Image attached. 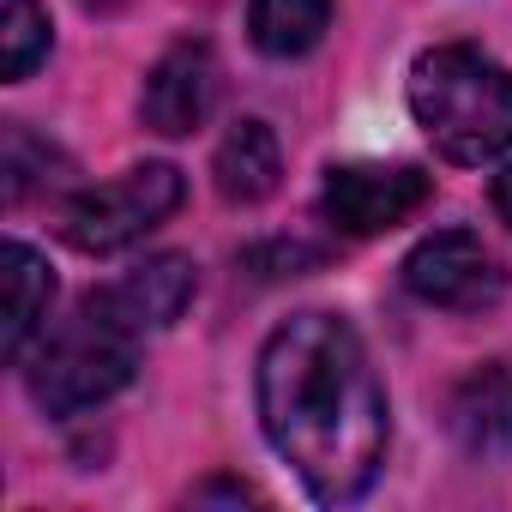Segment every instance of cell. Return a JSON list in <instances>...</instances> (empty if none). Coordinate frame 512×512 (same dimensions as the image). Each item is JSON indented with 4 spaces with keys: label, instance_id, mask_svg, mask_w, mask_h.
Masks as SVG:
<instances>
[{
    "label": "cell",
    "instance_id": "14",
    "mask_svg": "<svg viewBox=\"0 0 512 512\" xmlns=\"http://www.w3.org/2000/svg\"><path fill=\"white\" fill-rule=\"evenodd\" d=\"M193 500H253V488H241V482H211V488H199Z\"/></svg>",
    "mask_w": 512,
    "mask_h": 512
},
{
    "label": "cell",
    "instance_id": "15",
    "mask_svg": "<svg viewBox=\"0 0 512 512\" xmlns=\"http://www.w3.org/2000/svg\"><path fill=\"white\" fill-rule=\"evenodd\" d=\"M494 211H500V217L512 223V163H506V169L494 175Z\"/></svg>",
    "mask_w": 512,
    "mask_h": 512
},
{
    "label": "cell",
    "instance_id": "2",
    "mask_svg": "<svg viewBox=\"0 0 512 512\" xmlns=\"http://www.w3.org/2000/svg\"><path fill=\"white\" fill-rule=\"evenodd\" d=\"M410 115L440 157L494 163L512 151V73L470 43H440L410 67Z\"/></svg>",
    "mask_w": 512,
    "mask_h": 512
},
{
    "label": "cell",
    "instance_id": "10",
    "mask_svg": "<svg viewBox=\"0 0 512 512\" xmlns=\"http://www.w3.org/2000/svg\"><path fill=\"white\" fill-rule=\"evenodd\" d=\"M0 278H7V326H0V350H7V362H25V350L43 338L49 326V302H55V272L37 247L25 241H7V253H0Z\"/></svg>",
    "mask_w": 512,
    "mask_h": 512
},
{
    "label": "cell",
    "instance_id": "1",
    "mask_svg": "<svg viewBox=\"0 0 512 512\" xmlns=\"http://www.w3.org/2000/svg\"><path fill=\"white\" fill-rule=\"evenodd\" d=\"M260 428L314 500L344 506L374 488L386 458V392L344 314L308 308L266 338Z\"/></svg>",
    "mask_w": 512,
    "mask_h": 512
},
{
    "label": "cell",
    "instance_id": "12",
    "mask_svg": "<svg viewBox=\"0 0 512 512\" xmlns=\"http://www.w3.org/2000/svg\"><path fill=\"white\" fill-rule=\"evenodd\" d=\"M332 25V0H247V37L272 61H302Z\"/></svg>",
    "mask_w": 512,
    "mask_h": 512
},
{
    "label": "cell",
    "instance_id": "4",
    "mask_svg": "<svg viewBox=\"0 0 512 512\" xmlns=\"http://www.w3.org/2000/svg\"><path fill=\"white\" fill-rule=\"evenodd\" d=\"M181 169L175 163H139L115 181L85 187L79 199H67L61 211V235L79 253H121L133 241H145L163 217H175L181 205Z\"/></svg>",
    "mask_w": 512,
    "mask_h": 512
},
{
    "label": "cell",
    "instance_id": "9",
    "mask_svg": "<svg viewBox=\"0 0 512 512\" xmlns=\"http://www.w3.org/2000/svg\"><path fill=\"white\" fill-rule=\"evenodd\" d=\"M193 284H199V278H193V260H181V253H157V260L121 272V278L103 284V290H109V302L151 338V332H163V326L181 320V308L193 302Z\"/></svg>",
    "mask_w": 512,
    "mask_h": 512
},
{
    "label": "cell",
    "instance_id": "11",
    "mask_svg": "<svg viewBox=\"0 0 512 512\" xmlns=\"http://www.w3.org/2000/svg\"><path fill=\"white\" fill-rule=\"evenodd\" d=\"M211 175H217V193L229 205H260L278 193V175H284V157H278V133L266 121H235L211 157Z\"/></svg>",
    "mask_w": 512,
    "mask_h": 512
},
{
    "label": "cell",
    "instance_id": "5",
    "mask_svg": "<svg viewBox=\"0 0 512 512\" xmlns=\"http://www.w3.org/2000/svg\"><path fill=\"white\" fill-rule=\"evenodd\" d=\"M434 199V175L416 163H338L326 169L320 211L344 235H386Z\"/></svg>",
    "mask_w": 512,
    "mask_h": 512
},
{
    "label": "cell",
    "instance_id": "3",
    "mask_svg": "<svg viewBox=\"0 0 512 512\" xmlns=\"http://www.w3.org/2000/svg\"><path fill=\"white\" fill-rule=\"evenodd\" d=\"M139 344H145V332L109 302V290H91L55 332L43 326V338L25 350V386H31L37 410L79 416L133 380Z\"/></svg>",
    "mask_w": 512,
    "mask_h": 512
},
{
    "label": "cell",
    "instance_id": "13",
    "mask_svg": "<svg viewBox=\"0 0 512 512\" xmlns=\"http://www.w3.org/2000/svg\"><path fill=\"white\" fill-rule=\"evenodd\" d=\"M49 55V13L37 0H0V79L19 85Z\"/></svg>",
    "mask_w": 512,
    "mask_h": 512
},
{
    "label": "cell",
    "instance_id": "8",
    "mask_svg": "<svg viewBox=\"0 0 512 512\" xmlns=\"http://www.w3.org/2000/svg\"><path fill=\"white\" fill-rule=\"evenodd\" d=\"M446 428L470 458L512 452V368H500V362L470 368L446 398Z\"/></svg>",
    "mask_w": 512,
    "mask_h": 512
},
{
    "label": "cell",
    "instance_id": "7",
    "mask_svg": "<svg viewBox=\"0 0 512 512\" xmlns=\"http://www.w3.org/2000/svg\"><path fill=\"white\" fill-rule=\"evenodd\" d=\"M217 109V55L205 43H175L157 55L139 91V121L157 139H187L211 121Z\"/></svg>",
    "mask_w": 512,
    "mask_h": 512
},
{
    "label": "cell",
    "instance_id": "6",
    "mask_svg": "<svg viewBox=\"0 0 512 512\" xmlns=\"http://www.w3.org/2000/svg\"><path fill=\"white\" fill-rule=\"evenodd\" d=\"M404 290L428 308L446 314H482L488 302H500V266L482 247V235L470 229H434L410 247L404 260Z\"/></svg>",
    "mask_w": 512,
    "mask_h": 512
}]
</instances>
